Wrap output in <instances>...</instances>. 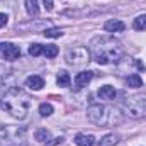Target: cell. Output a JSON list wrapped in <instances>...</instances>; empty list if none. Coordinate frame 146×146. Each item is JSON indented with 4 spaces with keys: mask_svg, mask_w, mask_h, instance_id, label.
<instances>
[{
    "mask_svg": "<svg viewBox=\"0 0 146 146\" xmlns=\"http://www.w3.org/2000/svg\"><path fill=\"white\" fill-rule=\"evenodd\" d=\"M42 51H44V46H41V44H37V42H34V44L29 46V54H31V56H39V54H42Z\"/></svg>",
    "mask_w": 146,
    "mask_h": 146,
    "instance_id": "20",
    "label": "cell"
},
{
    "mask_svg": "<svg viewBox=\"0 0 146 146\" xmlns=\"http://www.w3.org/2000/svg\"><path fill=\"white\" fill-rule=\"evenodd\" d=\"M133 27H134L136 31H145V29H146V14H143V15H138V17L134 19Z\"/></svg>",
    "mask_w": 146,
    "mask_h": 146,
    "instance_id": "18",
    "label": "cell"
},
{
    "mask_svg": "<svg viewBox=\"0 0 146 146\" xmlns=\"http://www.w3.org/2000/svg\"><path fill=\"white\" fill-rule=\"evenodd\" d=\"M56 83H58L60 87H70V83H72V76H70L66 72H60L58 73V78H56Z\"/></svg>",
    "mask_w": 146,
    "mask_h": 146,
    "instance_id": "17",
    "label": "cell"
},
{
    "mask_svg": "<svg viewBox=\"0 0 146 146\" xmlns=\"http://www.w3.org/2000/svg\"><path fill=\"white\" fill-rule=\"evenodd\" d=\"M87 119L99 127H107V126H114V124L121 122V114L115 107L102 106V104H92L87 109Z\"/></svg>",
    "mask_w": 146,
    "mask_h": 146,
    "instance_id": "3",
    "label": "cell"
},
{
    "mask_svg": "<svg viewBox=\"0 0 146 146\" xmlns=\"http://www.w3.org/2000/svg\"><path fill=\"white\" fill-rule=\"evenodd\" d=\"M126 114L131 119H146V95H133L126 102Z\"/></svg>",
    "mask_w": 146,
    "mask_h": 146,
    "instance_id": "5",
    "label": "cell"
},
{
    "mask_svg": "<svg viewBox=\"0 0 146 146\" xmlns=\"http://www.w3.org/2000/svg\"><path fill=\"white\" fill-rule=\"evenodd\" d=\"M92 49V58L99 65H110V63H119L124 58V48L122 44L109 36H99L94 37L90 42Z\"/></svg>",
    "mask_w": 146,
    "mask_h": 146,
    "instance_id": "1",
    "label": "cell"
},
{
    "mask_svg": "<svg viewBox=\"0 0 146 146\" xmlns=\"http://www.w3.org/2000/svg\"><path fill=\"white\" fill-rule=\"evenodd\" d=\"M126 82H127V87H131V88H139V87H143V80H141V76L136 75V73L129 75Z\"/></svg>",
    "mask_w": 146,
    "mask_h": 146,
    "instance_id": "15",
    "label": "cell"
},
{
    "mask_svg": "<svg viewBox=\"0 0 146 146\" xmlns=\"http://www.w3.org/2000/svg\"><path fill=\"white\" fill-rule=\"evenodd\" d=\"M26 10L31 17H37L39 15V5L37 0H26Z\"/></svg>",
    "mask_w": 146,
    "mask_h": 146,
    "instance_id": "14",
    "label": "cell"
},
{
    "mask_svg": "<svg viewBox=\"0 0 146 146\" xmlns=\"http://www.w3.org/2000/svg\"><path fill=\"white\" fill-rule=\"evenodd\" d=\"M31 107H33V99L26 92H22L19 88H10L3 95L0 109L9 112L12 117H15L19 121H24V119H27Z\"/></svg>",
    "mask_w": 146,
    "mask_h": 146,
    "instance_id": "2",
    "label": "cell"
},
{
    "mask_svg": "<svg viewBox=\"0 0 146 146\" xmlns=\"http://www.w3.org/2000/svg\"><path fill=\"white\" fill-rule=\"evenodd\" d=\"M94 76V72H80L76 76H75V85L76 87H85Z\"/></svg>",
    "mask_w": 146,
    "mask_h": 146,
    "instance_id": "11",
    "label": "cell"
},
{
    "mask_svg": "<svg viewBox=\"0 0 146 146\" xmlns=\"http://www.w3.org/2000/svg\"><path fill=\"white\" fill-rule=\"evenodd\" d=\"M0 53L3 54V60L7 61H14L21 56V49L14 46L12 42H0Z\"/></svg>",
    "mask_w": 146,
    "mask_h": 146,
    "instance_id": "7",
    "label": "cell"
},
{
    "mask_svg": "<svg viewBox=\"0 0 146 146\" xmlns=\"http://www.w3.org/2000/svg\"><path fill=\"white\" fill-rule=\"evenodd\" d=\"M75 143H76V146H94L95 145V138H94L92 134H83V133H80V134H76Z\"/></svg>",
    "mask_w": 146,
    "mask_h": 146,
    "instance_id": "10",
    "label": "cell"
},
{
    "mask_svg": "<svg viewBox=\"0 0 146 146\" xmlns=\"http://www.w3.org/2000/svg\"><path fill=\"white\" fill-rule=\"evenodd\" d=\"M117 141H119V138H117L115 134H106V136L99 141L97 146H115Z\"/></svg>",
    "mask_w": 146,
    "mask_h": 146,
    "instance_id": "16",
    "label": "cell"
},
{
    "mask_svg": "<svg viewBox=\"0 0 146 146\" xmlns=\"http://www.w3.org/2000/svg\"><path fill=\"white\" fill-rule=\"evenodd\" d=\"M65 60L68 65H75V66H80V65H85L90 61V53L87 48L83 46H75V48H70L65 54Z\"/></svg>",
    "mask_w": 146,
    "mask_h": 146,
    "instance_id": "6",
    "label": "cell"
},
{
    "mask_svg": "<svg viewBox=\"0 0 146 146\" xmlns=\"http://www.w3.org/2000/svg\"><path fill=\"white\" fill-rule=\"evenodd\" d=\"M39 114H41L42 117L51 115V114H53V106H51V104H46V102L41 104V106H39Z\"/></svg>",
    "mask_w": 146,
    "mask_h": 146,
    "instance_id": "21",
    "label": "cell"
},
{
    "mask_svg": "<svg viewBox=\"0 0 146 146\" xmlns=\"http://www.w3.org/2000/svg\"><path fill=\"white\" fill-rule=\"evenodd\" d=\"M26 87H29L33 90H41L44 87V80L39 75H31V76L26 78Z\"/></svg>",
    "mask_w": 146,
    "mask_h": 146,
    "instance_id": "9",
    "label": "cell"
},
{
    "mask_svg": "<svg viewBox=\"0 0 146 146\" xmlns=\"http://www.w3.org/2000/svg\"><path fill=\"white\" fill-rule=\"evenodd\" d=\"M26 141V129L14 126H0V146H22Z\"/></svg>",
    "mask_w": 146,
    "mask_h": 146,
    "instance_id": "4",
    "label": "cell"
},
{
    "mask_svg": "<svg viewBox=\"0 0 146 146\" xmlns=\"http://www.w3.org/2000/svg\"><path fill=\"white\" fill-rule=\"evenodd\" d=\"M44 36L46 37H61L63 36V31L58 29V27H49V29L44 31Z\"/></svg>",
    "mask_w": 146,
    "mask_h": 146,
    "instance_id": "22",
    "label": "cell"
},
{
    "mask_svg": "<svg viewBox=\"0 0 146 146\" xmlns=\"http://www.w3.org/2000/svg\"><path fill=\"white\" fill-rule=\"evenodd\" d=\"M42 2H44L46 10H51V9H53V0H42Z\"/></svg>",
    "mask_w": 146,
    "mask_h": 146,
    "instance_id": "24",
    "label": "cell"
},
{
    "mask_svg": "<svg viewBox=\"0 0 146 146\" xmlns=\"http://www.w3.org/2000/svg\"><path fill=\"white\" fill-rule=\"evenodd\" d=\"M0 107H2V99H0Z\"/></svg>",
    "mask_w": 146,
    "mask_h": 146,
    "instance_id": "27",
    "label": "cell"
},
{
    "mask_svg": "<svg viewBox=\"0 0 146 146\" xmlns=\"http://www.w3.org/2000/svg\"><path fill=\"white\" fill-rule=\"evenodd\" d=\"M136 66H138V68H141V70H145V65H143L141 61H136Z\"/></svg>",
    "mask_w": 146,
    "mask_h": 146,
    "instance_id": "26",
    "label": "cell"
},
{
    "mask_svg": "<svg viewBox=\"0 0 146 146\" xmlns=\"http://www.w3.org/2000/svg\"><path fill=\"white\" fill-rule=\"evenodd\" d=\"M7 21H9L7 14H0V27H3V26L7 24Z\"/></svg>",
    "mask_w": 146,
    "mask_h": 146,
    "instance_id": "23",
    "label": "cell"
},
{
    "mask_svg": "<svg viewBox=\"0 0 146 146\" xmlns=\"http://www.w3.org/2000/svg\"><path fill=\"white\" fill-rule=\"evenodd\" d=\"M104 29H106L107 33H122V31L126 29V26H124V22H122V21L110 19V21H107V22H106Z\"/></svg>",
    "mask_w": 146,
    "mask_h": 146,
    "instance_id": "8",
    "label": "cell"
},
{
    "mask_svg": "<svg viewBox=\"0 0 146 146\" xmlns=\"http://www.w3.org/2000/svg\"><path fill=\"white\" fill-rule=\"evenodd\" d=\"M34 138H36V141H39V143H48L51 139V134H49L48 129L39 127V129H36V133H34Z\"/></svg>",
    "mask_w": 146,
    "mask_h": 146,
    "instance_id": "13",
    "label": "cell"
},
{
    "mask_svg": "<svg viewBox=\"0 0 146 146\" xmlns=\"http://www.w3.org/2000/svg\"><path fill=\"white\" fill-rule=\"evenodd\" d=\"M115 88L114 87H110V85H104V87H100L99 88V95L104 99V100H112L114 97H115Z\"/></svg>",
    "mask_w": 146,
    "mask_h": 146,
    "instance_id": "12",
    "label": "cell"
},
{
    "mask_svg": "<svg viewBox=\"0 0 146 146\" xmlns=\"http://www.w3.org/2000/svg\"><path fill=\"white\" fill-rule=\"evenodd\" d=\"M61 141H63V138H58V139H54V141H53V143H49V145L53 146V145H58V143H61Z\"/></svg>",
    "mask_w": 146,
    "mask_h": 146,
    "instance_id": "25",
    "label": "cell"
},
{
    "mask_svg": "<svg viewBox=\"0 0 146 146\" xmlns=\"http://www.w3.org/2000/svg\"><path fill=\"white\" fill-rule=\"evenodd\" d=\"M42 54H46V58H54V56L58 54V46H54V44H48V46H44Z\"/></svg>",
    "mask_w": 146,
    "mask_h": 146,
    "instance_id": "19",
    "label": "cell"
}]
</instances>
